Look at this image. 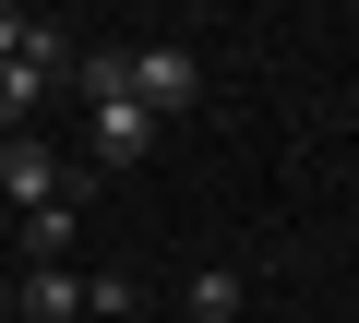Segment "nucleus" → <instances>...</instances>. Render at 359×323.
<instances>
[{
    "label": "nucleus",
    "instance_id": "f257e3e1",
    "mask_svg": "<svg viewBox=\"0 0 359 323\" xmlns=\"http://www.w3.org/2000/svg\"><path fill=\"white\" fill-rule=\"evenodd\" d=\"M48 84H72V36L48 25V48H25V60H0V144H13L36 108H48Z\"/></svg>",
    "mask_w": 359,
    "mask_h": 323
},
{
    "label": "nucleus",
    "instance_id": "f03ea898",
    "mask_svg": "<svg viewBox=\"0 0 359 323\" xmlns=\"http://www.w3.org/2000/svg\"><path fill=\"white\" fill-rule=\"evenodd\" d=\"M72 180H60V156L36 144V132H13V144H0V204H13V216H36V204H60Z\"/></svg>",
    "mask_w": 359,
    "mask_h": 323
},
{
    "label": "nucleus",
    "instance_id": "7ed1b4c3",
    "mask_svg": "<svg viewBox=\"0 0 359 323\" xmlns=\"http://www.w3.org/2000/svg\"><path fill=\"white\" fill-rule=\"evenodd\" d=\"M132 96H144L156 120H180V108L204 96V60H192V48H132Z\"/></svg>",
    "mask_w": 359,
    "mask_h": 323
},
{
    "label": "nucleus",
    "instance_id": "20e7f679",
    "mask_svg": "<svg viewBox=\"0 0 359 323\" xmlns=\"http://www.w3.org/2000/svg\"><path fill=\"white\" fill-rule=\"evenodd\" d=\"M156 132H168V120H156L144 96H96V168H144Z\"/></svg>",
    "mask_w": 359,
    "mask_h": 323
},
{
    "label": "nucleus",
    "instance_id": "39448f33",
    "mask_svg": "<svg viewBox=\"0 0 359 323\" xmlns=\"http://www.w3.org/2000/svg\"><path fill=\"white\" fill-rule=\"evenodd\" d=\"M13 299H25V323H84V275L72 263H25Z\"/></svg>",
    "mask_w": 359,
    "mask_h": 323
},
{
    "label": "nucleus",
    "instance_id": "423d86ee",
    "mask_svg": "<svg viewBox=\"0 0 359 323\" xmlns=\"http://www.w3.org/2000/svg\"><path fill=\"white\" fill-rule=\"evenodd\" d=\"M13 240H25V263H72V240H84V192H60V204H36V216H25Z\"/></svg>",
    "mask_w": 359,
    "mask_h": 323
},
{
    "label": "nucleus",
    "instance_id": "0eeeda50",
    "mask_svg": "<svg viewBox=\"0 0 359 323\" xmlns=\"http://www.w3.org/2000/svg\"><path fill=\"white\" fill-rule=\"evenodd\" d=\"M240 299H252V275H228V263L192 275V323H240Z\"/></svg>",
    "mask_w": 359,
    "mask_h": 323
},
{
    "label": "nucleus",
    "instance_id": "6e6552de",
    "mask_svg": "<svg viewBox=\"0 0 359 323\" xmlns=\"http://www.w3.org/2000/svg\"><path fill=\"white\" fill-rule=\"evenodd\" d=\"M120 311H144V287H132L120 263H96V275H84V323H120Z\"/></svg>",
    "mask_w": 359,
    "mask_h": 323
},
{
    "label": "nucleus",
    "instance_id": "1a4fd4ad",
    "mask_svg": "<svg viewBox=\"0 0 359 323\" xmlns=\"http://www.w3.org/2000/svg\"><path fill=\"white\" fill-rule=\"evenodd\" d=\"M25 48H48V13H13L0 0V60H25Z\"/></svg>",
    "mask_w": 359,
    "mask_h": 323
},
{
    "label": "nucleus",
    "instance_id": "9d476101",
    "mask_svg": "<svg viewBox=\"0 0 359 323\" xmlns=\"http://www.w3.org/2000/svg\"><path fill=\"white\" fill-rule=\"evenodd\" d=\"M13 311H25V299H13V275H0V323H13Z\"/></svg>",
    "mask_w": 359,
    "mask_h": 323
},
{
    "label": "nucleus",
    "instance_id": "9b49d317",
    "mask_svg": "<svg viewBox=\"0 0 359 323\" xmlns=\"http://www.w3.org/2000/svg\"><path fill=\"white\" fill-rule=\"evenodd\" d=\"M13 323H25V311H13Z\"/></svg>",
    "mask_w": 359,
    "mask_h": 323
}]
</instances>
